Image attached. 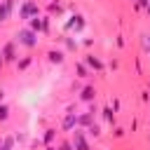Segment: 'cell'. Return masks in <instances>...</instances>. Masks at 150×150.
Instances as JSON below:
<instances>
[{"label":"cell","mask_w":150,"mask_h":150,"mask_svg":"<svg viewBox=\"0 0 150 150\" xmlns=\"http://www.w3.org/2000/svg\"><path fill=\"white\" fill-rule=\"evenodd\" d=\"M148 91H150V82H148Z\"/></svg>","instance_id":"cell-31"},{"label":"cell","mask_w":150,"mask_h":150,"mask_svg":"<svg viewBox=\"0 0 150 150\" xmlns=\"http://www.w3.org/2000/svg\"><path fill=\"white\" fill-rule=\"evenodd\" d=\"M12 145H14V138H12V136H7V138L2 141V148H0V150H12Z\"/></svg>","instance_id":"cell-22"},{"label":"cell","mask_w":150,"mask_h":150,"mask_svg":"<svg viewBox=\"0 0 150 150\" xmlns=\"http://www.w3.org/2000/svg\"><path fill=\"white\" fill-rule=\"evenodd\" d=\"M14 42H16L19 47L35 49V47H38V42H40V38H38V33H35V30H30V28L26 26V28H21V30L14 35Z\"/></svg>","instance_id":"cell-1"},{"label":"cell","mask_w":150,"mask_h":150,"mask_svg":"<svg viewBox=\"0 0 150 150\" xmlns=\"http://www.w3.org/2000/svg\"><path fill=\"white\" fill-rule=\"evenodd\" d=\"M49 12H56V14H61V12H63V5H61V0H56V2H49Z\"/></svg>","instance_id":"cell-20"},{"label":"cell","mask_w":150,"mask_h":150,"mask_svg":"<svg viewBox=\"0 0 150 150\" xmlns=\"http://www.w3.org/2000/svg\"><path fill=\"white\" fill-rule=\"evenodd\" d=\"M0 5H2V0H0Z\"/></svg>","instance_id":"cell-32"},{"label":"cell","mask_w":150,"mask_h":150,"mask_svg":"<svg viewBox=\"0 0 150 150\" xmlns=\"http://www.w3.org/2000/svg\"><path fill=\"white\" fill-rule=\"evenodd\" d=\"M0 103H5V89H0Z\"/></svg>","instance_id":"cell-27"},{"label":"cell","mask_w":150,"mask_h":150,"mask_svg":"<svg viewBox=\"0 0 150 150\" xmlns=\"http://www.w3.org/2000/svg\"><path fill=\"white\" fill-rule=\"evenodd\" d=\"M30 63H33V56H30V54H26V56H19V61H16L14 66H16V70H19V73H23V70H28V68H30Z\"/></svg>","instance_id":"cell-11"},{"label":"cell","mask_w":150,"mask_h":150,"mask_svg":"<svg viewBox=\"0 0 150 150\" xmlns=\"http://www.w3.org/2000/svg\"><path fill=\"white\" fill-rule=\"evenodd\" d=\"M59 150H75L73 148V141H61L59 143Z\"/></svg>","instance_id":"cell-24"},{"label":"cell","mask_w":150,"mask_h":150,"mask_svg":"<svg viewBox=\"0 0 150 150\" xmlns=\"http://www.w3.org/2000/svg\"><path fill=\"white\" fill-rule=\"evenodd\" d=\"M75 129H77V112H73V105H68L61 120V131H75Z\"/></svg>","instance_id":"cell-4"},{"label":"cell","mask_w":150,"mask_h":150,"mask_svg":"<svg viewBox=\"0 0 150 150\" xmlns=\"http://www.w3.org/2000/svg\"><path fill=\"white\" fill-rule=\"evenodd\" d=\"M84 26H87V21H84L82 14H73L70 21H66V30H73V33H80Z\"/></svg>","instance_id":"cell-6"},{"label":"cell","mask_w":150,"mask_h":150,"mask_svg":"<svg viewBox=\"0 0 150 150\" xmlns=\"http://www.w3.org/2000/svg\"><path fill=\"white\" fill-rule=\"evenodd\" d=\"M9 120V105L7 103H0V124H5Z\"/></svg>","instance_id":"cell-17"},{"label":"cell","mask_w":150,"mask_h":150,"mask_svg":"<svg viewBox=\"0 0 150 150\" xmlns=\"http://www.w3.org/2000/svg\"><path fill=\"white\" fill-rule=\"evenodd\" d=\"M94 124V115L91 112H77V127L80 129H89Z\"/></svg>","instance_id":"cell-10"},{"label":"cell","mask_w":150,"mask_h":150,"mask_svg":"<svg viewBox=\"0 0 150 150\" xmlns=\"http://www.w3.org/2000/svg\"><path fill=\"white\" fill-rule=\"evenodd\" d=\"M124 134H127V129H122V127H115L112 129V136L115 138H124Z\"/></svg>","instance_id":"cell-23"},{"label":"cell","mask_w":150,"mask_h":150,"mask_svg":"<svg viewBox=\"0 0 150 150\" xmlns=\"http://www.w3.org/2000/svg\"><path fill=\"white\" fill-rule=\"evenodd\" d=\"M115 45H117V47H124V35H117V38H115Z\"/></svg>","instance_id":"cell-26"},{"label":"cell","mask_w":150,"mask_h":150,"mask_svg":"<svg viewBox=\"0 0 150 150\" xmlns=\"http://www.w3.org/2000/svg\"><path fill=\"white\" fill-rule=\"evenodd\" d=\"M141 45H143V52L150 54V33H141Z\"/></svg>","instance_id":"cell-18"},{"label":"cell","mask_w":150,"mask_h":150,"mask_svg":"<svg viewBox=\"0 0 150 150\" xmlns=\"http://www.w3.org/2000/svg\"><path fill=\"white\" fill-rule=\"evenodd\" d=\"M145 14H148V16H150V5H148V7H145Z\"/></svg>","instance_id":"cell-30"},{"label":"cell","mask_w":150,"mask_h":150,"mask_svg":"<svg viewBox=\"0 0 150 150\" xmlns=\"http://www.w3.org/2000/svg\"><path fill=\"white\" fill-rule=\"evenodd\" d=\"M75 73H77V77L87 80V77H89V68H87V63H84V61H77V63H75Z\"/></svg>","instance_id":"cell-13"},{"label":"cell","mask_w":150,"mask_h":150,"mask_svg":"<svg viewBox=\"0 0 150 150\" xmlns=\"http://www.w3.org/2000/svg\"><path fill=\"white\" fill-rule=\"evenodd\" d=\"M101 112H103V120H105L108 124H112V122H115V112H112V108H110V105H105Z\"/></svg>","instance_id":"cell-16"},{"label":"cell","mask_w":150,"mask_h":150,"mask_svg":"<svg viewBox=\"0 0 150 150\" xmlns=\"http://www.w3.org/2000/svg\"><path fill=\"white\" fill-rule=\"evenodd\" d=\"M56 134H59V131H56L54 127H47V129H45V134H42V143H45V145H54Z\"/></svg>","instance_id":"cell-12"},{"label":"cell","mask_w":150,"mask_h":150,"mask_svg":"<svg viewBox=\"0 0 150 150\" xmlns=\"http://www.w3.org/2000/svg\"><path fill=\"white\" fill-rule=\"evenodd\" d=\"M84 131H87L89 136H94V138H101V127H98V124H91V127L84 129Z\"/></svg>","instance_id":"cell-19"},{"label":"cell","mask_w":150,"mask_h":150,"mask_svg":"<svg viewBox=\"0 0 150 150\" xmlns=\"http://www.w3.org/2000/svg\"><path fill=\"white\" fill-rule=\"evenodd\" d=\"M84 63H87V68H89V70L103 73V63H101V59H98L96 54H84Z\"/></svg>","instance_id":"cell-9"},{"label":"cell","mask_w":150,"mask_h":150,"mask_svg":"<svg viewBox=\"0 0 150 150\" xmlns=\"http://www.w3.org/2000/svg\"><path fill=\"white\" fill-rule=\"evenodd\" d=\"M45 150H59V145H45Z\"/></svg>","instance_id":"cell-28"},{"label":"cell","mask_w":150,"mask_h":150,"mask_svg":"<svg viewBox=\"0 0 150 150\" xmlns=\"http://www.w3.org/2000/svg\"><path fill=\"white\" fill-rule=\"evenodd\" d=\"M2 66H5V59H2V56H0V70H2Z\"/></svg>","instance_id":"cell-29"},{"label":"cell","mask_w":150,"mask_h":150,"mask_svg":"<svg viewBox=\"0 0 150 150\" xmlns=\"http://www.w3.org/2000/svg\"><path fill=\"white\" fill-rule=\"evenodd\" d=\"M0 56L5 59V63H16V61H19V52H16V42H14V40H9V42H5V45H2V49H0Z\"/></svg>","instance_id":"cell-3"},{"label":"cell","mask_w":150,"mask_h":150,"mask_svg":"<svg viewBox=\"0 0 150 150\" xmlns=\"http://www.w3.org/2000/svg\"><path fill=\"white\" fill-rule=\"evenodd\" d=\"M129 2H134V0H129Z\"/></svg>","instance_id":"cell-33"},{"label":"cell","mask_w":150,"mask_h":150,"mask_svg":"<svg viewBox=\"0 0 150 150\" xmlns=\"http://www.w3.org/2000/svg\"><path fill=\"white\" fill-rule=\"evenodd\" d=\"M110 108H112V112H120V108H122V101H120V98L115 96V98L110 101Z\"/></svg>","instance_id":"cell-21"},{"label":"cell","mask_w":150,"mask_h":150,"mask_svg":"<svg viewBox=\"0 0 150 150\" xmlns=\"http://www.w3.org/2000/svg\"><path fill=\"white\" fill-rule=\"evenodd\" d=\"M96 87L94 84H84L82 89H80V101L82 103H91V101H96Z\"/></svg>","instance_id":"cell-8"},{"label":"cell","mask_w":150,"mask_h":150,"mask_svg":"<svg viewBox=\"0 0 150 150\" xmlns=\"http://www.w3.org/2000/svg\"><path fill=\"white\" fill-rule=\"evenodd\" d=\"M47 61L52 63V66H61L63 61H66V52L63 49H47Z\"/></svg>","instance_id":"cell-7"},{"label":"cell","mask_w":150,"mask_h":150,"mask_svg":"<svg viewBox=\"0 0 150 150\" xmlns=\"http://www.w3.org/2000/svg\"><path fill=\"white\" fill-rule=\"evenodd\" d=\"M49 21L52 16H42V33H49Z\"/></svg>","instance_id":"cell-25"},{"label":"cell","mask_w":150,"mask_h":150,"mask_svg":"<svg viewBox=\"0 0 150 150\" xmlns=\"http://www.w3.org/2000/svg\"><path fill=\"white\" fill-rule=\"evenodd\" d=\"M28 28L35 30V33H40V30H42V16H33V19L28 21Z\"/></svg>","instance_id":"cell-14"},{"label":"cell","mask_w":150,"mask_h":150,"mask_svg":"<svg viewBox=\"0 0 150 150\" xmlns=\"http://www.w3.org/2000/svg\"><path fill=\"white\" fill-rule=\"evenodd\" d=\"M59 40L66 45V49H68V52H75V49H77V40H73V38H66V35H63V38H59Z\"/></svg>","instance_id":"cell-15"},{"label":"cell","mask_w":150,"mask_h":150,"mask_svg":"<svg viewBox=\"0 0 150 150\" xmlns=\"http://www.w3.org/2000/svg\"><path fill=\"white\" fill-rule=\"evenodd\" d=\"M33 16H40V5H38V0H21V5H19V19L30 21Z\"/></svg>","instance_id":"cell-2"},{"label":"cell","mask_w":150,"mask_h":150,"mask_svg":"<svg viewBox=\"0 0 150 150\" xmlns=\"http://www.w3.org/2000/svg\"><path fill=\"white\" fill-rule=\"evenodd\" d=\"M70 141H73V148H75V150H91V145H89V141H87L84 129H75Z\"/></svg>","instance_id":"cell-5"}]
</instances>
